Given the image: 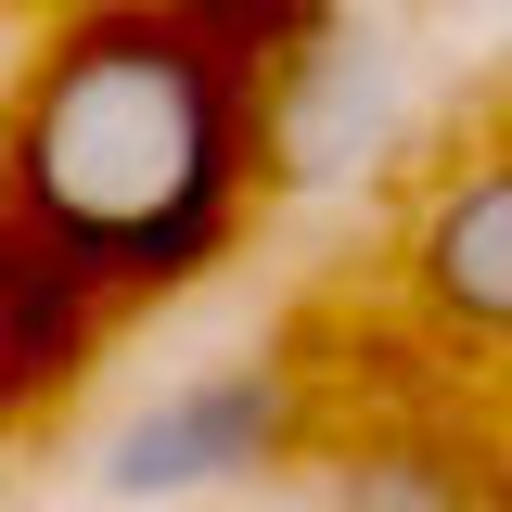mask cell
I'll return each instance as SVG.
<instances>
[{
    "label": "cell",
    "instance_id": "4",
    "mask_svg": "<svg viewBox=\"0 0 512 512\" xmlns=\"http://www.w3.org/2000/svg\"><path fill=\"white\" fill-rule=\"evenodd\" d=\"M384 128H397V64H384V39L320 26L308 52H295V77H282V154L320 180V167H359Z\"/></svg>",
    "mask_w": 512,
    "mask_h": 512
},
{
    "label": "cell",
    "instance_id": "3",
    "mask_svg": "<svg viewBox=\"0 0 512 512\" xmlns=\"http://www.w3.org/2000/svg\"><path fill=\"white\" fill-rule=\"evenodd\" d=\"M410 282H423V308H436L448 333L512 346V154L461 167V180L423 205V231H410Z\"/></svg>",
    "mask_w": 512,
    "mask_h": 512
},
{
    "label": "cell",
    "instance_id": "5",
    "mask_svg": "<svg viewBox=\"0 0 512 512\" xmlns=\"http://www.w3.org/2000/svg\"><path fill=\"white\" fill-rule=\"evenodd\" d=\"M333 512H487V487L448 474L436 448H372V461L333 474Z\"/></svg>",
    "mask_w": 512,
    "mask_h": 512
},
{
    "label": "cell",
    "instance_id": "1",
    "mask_svg": "<svg viewBox=\"0 0 512 512\" xmlns=\"http://www.w3.org/2000/svg\"><path fill=\"white\" fill-rule=\"evenodd\" d=\"M231 90L192 39L154 26H103L52 52L26 90V205L77 269H128V282H180L192 256L231 231Z\"/></svg>",
    "mask_w": 512,
    "mask_h": 512
},
{
    "label": "cell",
    "instance_id": "2",
    "mask_svg": "<svg viewBox=\"0 0 512 512\" xmlns=\"http://www.w3.org/2000/svg\"><path fill=\"white\" fill-rule=\"evenodd\" d=\"M295 436V384L269 372H205V384H167L141 423H116L103 448V500H192V487H231L256 461H282Z\"/></svg>",
    "mask_w": 512,
    "mask_h": 512
}]
</instances>
